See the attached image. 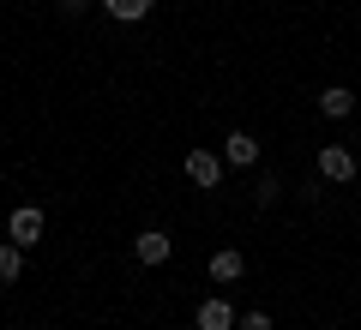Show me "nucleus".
<instances>
[{
  "label": "nucleus",
  "instance_id": "f257e3e1",
  "mask_svg": "<svg viewBox=\"0 0 361 330\" xmlns=\"http://www.w3.org/2000/svg\"><path fill=\"white\" fill-rule=\"evenodd\" d=\"M6 241H18V246H37V241H42V210H37V204H18V210H13Z\"/></svg>",
  "mask_w": 361,
  "mask_h": 330
},
{
  "label": "nucleus",
  "instance_id": "f03ea898",
  "mask_svg": "<svg viewBox=\"0 0 361 330\" xmlns=\"http://www.w3.org/2000/svg\"><path fill=\"white\" fill-rule=\"evenodd\" d=\"M180 168H187V180L205 186V192L223 180V156H211V151H187V163H180Z\"/></svg>",
  "mask_w": 361,
  "mask_h": 330
},
{
  "label": "nucleus",
  "instance_id": "7ed1b4c3",
  "mask_svg": "<svg viewBox=\"0 0 361 330\" xmlns=\"http://www.w3.org/2000/svg\"><path fill=\"white\" fill-rule=\"evenodd\" d=\"M169 253H175V241H169L163 229H145L139 241H133V258H139V265H169Z\"/></svg>",
  "mask_w": 361,
  "mask_h": 330
},
{
  "label": "nucleus",
  "instance_id": "20e7f679",
  "mask_svg": "<svg viewBox=\"0 0 361 330\" xmlns=\"http://www.w3.org/2000/svg\"><path fill=\"white\" fill-rule=\"evenodd\" d=\"M223 163L229 168H253L259 163V139L253 132H229V139H223Z\"/></svg>",
  "mask_w": 361,
  "mask_h": 330
},
{
  "label": "nucleus",
  "instance_id": "39448f33",
  "mask_svg": "<svg viewBox=\"0 0 361 330\" xmlns=\"http://www.w3.org/2000/svg\"><path fill=\"white\" fill-rule=\"evenodd\" d=\"M319 174L325 180H355V156L343 144H319Z\"/></svg>",
  "mask_w": 361,
  "mask_h": 330
},
{
  "label": "nucleus",
  "instance_id": "423d86ee",
  "mask_svg": "<svg viewBox=\"0 0 361 330\" xmlns=\"http://www.w3.org/2000/svg\"><path fill=\"white\" fill-rule=\"evenodd\" d=\"M319 115H325V120H349V115H355L349 84H325V90H319Z\"/></svg>",
  "mask_w": 361,
  "mask_h": 330
},
{
  "label": "nucleus",
  "instance_id": "0eeeda50",
  "mask_svg": "<svg viewBox=\"0 0 361 330\" xmlns=\"http://www.w3.org/2000/svg\"><path fill=\"white\" fill-rule=\"evenodd\" d=\"M193 324H199V330H229V324H235V306H229V300H199Z\"/></svg>",
  "mask_w": 361,
  "mask_h": 330
},
{
  "label": "nucleus",
  "instance_id": "6e6552de",
  "mask_svg": "<svg viewBox=\"0 0 361 330\" xmlns=\"http://www.w3.org/2000/svg\"><path fill=\"white\" fill-rule=\"evenodd\" d=\"M241 270H247V258L235 253V246H223V253H211V277H217V282H241Z\"/></svg>",
  "mask_w": 361,
  "mask_h": 330
},
{
  "label": "nucleus",
  "instance_id": "1a4fd4ad",
  "mask_svg": "<svg viewBox=\"0 0 361 330\" xmlns=\"http://www.w3.org/2000/svg\"><path fill=\"white\" fill-rule=\"evenodd\" d=\"M18 277H25V246L0 241V282H18Z\"/></svg>",
  "mask_w": 361,
  "mask_h": 330
},
{
  "label": "nucleus",
  "instance_id": "9d476101",
  "mask_svg": "<svg viewBox=\"0 0 361 330\" xmlns=\"http://www.w3.org/2000/svg\"><path fill=\"white\" fill-rule=\"evenodd\" d=\"M109 18H121V25H139V18H151V0H103Z\"/></svg>",
  "mask_w": 361,
  "mask_h": 330
},
{
  "label": "nucleus",
  "instance_id": "9b49d317",
  "mask_svg": "<svg viewBox=\"0 0 361 330\" xmlns=\"http://www.w3.org/2000/svg\"><path fill=\"white\" fill-rule=\"evenodd\" d=\"M253 198H259V204H277V198H283V180H277V174H259Z\"/></svg>",
  "mask_w": 361,
  "mask_h": 330
},
{
  "label": "nucleus",
  "instance_id": "f8f14e48",
  "mask_svg": "<svg viewBox=\"0 0 361 330\" xmlns=\"http://www.w3.org/2000/svg\"><path fill=\"white\" fill-rule=\"evenodd\" d=\"M241 330H271V312H259V306H253V312L241 318Z\"/></svg>",
  "mask_w": 361,
  "mask_h": 330
},
{
  "label": "nucleus",
  "instance_id": "ddd939ff",
  "mask_svg": "<svg viewBox=\"0 0 361 330\" xmlns=\"http://www.w3.org/2000/svg\"><path fill=\"white\" fill-rule=\"evenodd\" d=\"M85 6H90V0H61V13H85Z\"/></svg>",
  "mask_w": 361,
  "mask_h": 330
}]
</instances>
